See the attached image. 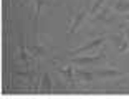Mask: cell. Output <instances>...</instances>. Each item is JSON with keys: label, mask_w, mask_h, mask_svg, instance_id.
I'll use <instances>...</instances> for the list:
<instances>
[{"label": "cell", "mask_w": 129, "mask_h": 99, "mask_svg": "<svg viewBox=\"0 0 129 99\" xmlns=\"http://www.w3.org/2000/svg\"><path fill=\"white\" fill-rule=\"evenodd\" d=\"M103 41H104V38H103V36H99V38H94L93 41H89V43H86V45H83L81 48H76L75 51H73V53L76 55V53H83V51H89V49L96 48L98 45H101Z\"/></svg>", "instance_id": "cell-1"}, {"label": "cell", "mask_w": 129, "mask_h": 99, "mask_svg": "<svg viewBox=\"0 0 129 99\" xmlns=\"http://www.w3.org/2000/svg\"><path fill=\"white\" fill-rule=\"evenodd\" d=\"M101 58H103V55H99V56H91V58H76V60H73V63H75V65H89V63L99 61Z\"/></svg>", "instance_id": "cell-2"}, {"label": "cell", "mask_w": 129, "mask_h": 99, "mask_svg": "<svg viewBox=\"0 0 129 99\" xmlns=\"http://www.w3.org/2000/svg\"><path fill=\"white\" fill-rule=\"evenodd\" d=\"M96 76L99 78H114V76H119L118 71H114V69H99V71L94 73Z\"/></svg>", "instance_id": "cell-3"}, {"label": "cell", "mask_w": 129, "mask_h": 99, "mask_svg": "<svg viewBox=\"0 0 129 99\" xmlns=\"http://www.w3.org/2000/svg\"><path fill=\"white\" fill-rule=\"evenodd\" d=\"M83 18H84V12H80V13L75 17V20H73V23H71V27H70V33L76 31V28L80 27V23H81V20H83Z\"/></svg>", "instance_id": "cell-4"}, {"label": "cell", "mask_w": 129, "mask_h": 99, "mask_svg": "<svg viewBox=\"0 0 129 99\" xmlns=\"http://www.w3.org/2000/svg\"><path fill=\"white\" fill-rule=\"evenodd\" d=\"M40 89H43V91H50V89H51V79H50L48 74H43V79H42V86H40Z\"/></svg>", "instance_id": "cell-5"}, {"label": "cell", "mask_w": 129, "mask_h": 99, "mask_svg": "<svg viewBox=\"0 0 129 99\" xmlns=\"http://www.w3.org/2000/svg\"><path fill=\"white\" fill-rule=\"evenodd\" d=\"M76 76L80 78V79H83V81H91L93 79V73H88V71H76Z\"/></svg>", "instance_id": "cell-6"}, {"label": "cell", "mask_w": 129, "mask_h": 99, "mask_svg": "<svg viewBox=\"0 0 129 99\" xmlns=\"http://www.w3.org/2000/svg\"><path fill=\"white\" fill-rule=\"evenodd\" d=\"M46 4V0H35V13H33V20L37 22L38 15H40V8H42V5Z\"/></svg>", "instance_id": "cell-7"}, {"label": "cell", "mask_w": 129, "mask_h": 99, "mask_svg": "<svg viewBox=\"0 0 129 99\" xmlns=\"http://www.w3.org/2000/svg\"><path fill=\"white\" fill-rule=\"evenodd\" d=\"M116 10L118 12H127L129 10V4L124 2V0H119V4L116 5Z\"/></svg>", "instance_id": "cell-8"}, {"label": "cell", "mask_w": 129, "mask_h": 99, "mask_svg": "<svg viewBox=\"0 0 129 99\" xmlns=\"http://www.w3.org/2000/svg\"><path fill=\"white\" fill-rule=\"evenodd\" d=\"M61 74H63V76H66V79H68V81H73V69L71 68L61 69Z\"/></svg>", "instance_id": "cell-9"}, {"label": "cell", "mask_w": 129, "mask_h": 99, "mask_svg": "<svg viewBox=\"0 0 129 99\" xmlns=\"http://www.w3.org/2000/svg\"><path fill=\"white\" fill-rule=\"evenodd\" d=\"M126 49H129V33H126L124 35V43L121 45V48H119V51H126Z\"/></svg>", "instance_id": "cell-10"}, {"label": "cell", "mask_w": 129, "mask_h": 99, "mask_svg": "<svg viewBox=\"0 0 129 99\" xmlns=\"http://www.w3.org/2000/svg\"><path fill=\"white\" fill-rule=\"evenodd\" d=\"M103 4H104V0H96V2H94V5L91 7V13H96V12L99 10V7H101Z\"/></svg>", "instance_id": "cell-11"}, {"label": "cell", "mask_w": 129, "mask_h": 99, "mask_svg": "<svg viewBox=\"0 0 129 99\" xmlns=\"http://www.w3.org/2000/svg\"><path fill=\"white\" fill-rule=\"evenodd\" d=\"M31 51H35L37 55H43L45 48H43V46H33V48H31Z\"/></svg>", "instance_id": "cell-12"}, {"label": "cell", "mask_w": 129, "mask_h": 99, "mask_svg": "<svg viewBox=\"0 0 129 99\" xmlns=\"http://www.w3.org/2000/svg\"><path fill=\"white\" fill-rule=\"evenodd\" d=\"M126 18H127V20H129V15H127V17H126Z\"/></svg>", "instance_id": "cell-13"}]
</instances>
